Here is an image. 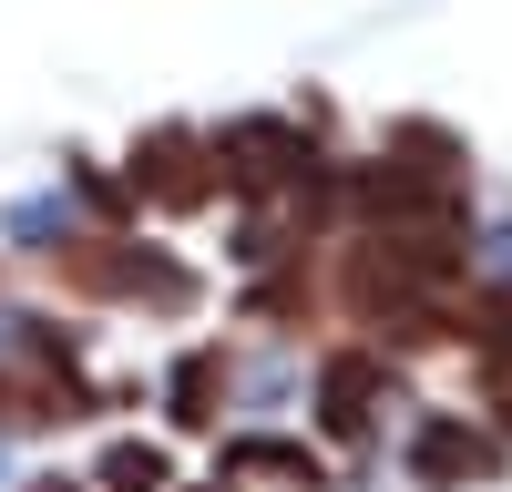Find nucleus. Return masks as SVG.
<instances>
[{
	"instance_id": "20e7f679",
	"label": "nucleus",
	"mask_w": 512,
	"mask_h": 492,
	"mask_svg": "<svg viewBox=\"0 0 512 492\" xmlns=\"http://www.w3.org/2000/svg\"><path fill=\"white\" fill-rule=\"evenodd\" d=\"M369 390H379V359H328V380H318L328 441H359V431H369Z\"/></svg>"
},
{
	"instance_id": "f257e3e1",
	"label": "nucleus",
	"mask_w": 512,
	"mask_h": 492,
	"mask_svg": "<svg viewBox=\"0 0 512 492\" xmlns=\"http://www.w3.org/2000/svg\"><path fill=\"white\" fill-rule=\"evenodd\" d=\"M62 277L93 287V298H154V308H185V267L144 257V246H123V236H82L72 257H62Z\"/></svg>"
},
{
	"instance_id": "f03ea898",
	"label": "nucleus",
	"mask_w": 512,
	"mask_h": 492,
	"mask_svg": "<svg viewBox=\"0 0 512 492\" xmlns=\"http://www.w3.org/2000/svg\"><path fill=\"white\" fill-rule=\"evenodd\" d=\"M216 185H226V164H216V144H205V134H144V144H134V195L175 205V216H185V205H205Z\"/></svg>"
},
{
	"instance_id": "423d86ee",
	"label": "nucleus",
	"mask_w": 512,
	"mask_h": 492,
	"mask_svg": "<svg viewBox=\"0 0 512 492\" xmlns=\"http://www.w3.org/2000/svg\"><path fill=\"white\" fill-rule=\"evenodd\" d=\"M216 390H226V359L195 349V359L175 369V421H216Z\"/></svg>"
},
{
	"instance_id": "0eeeda50",
	"label": "nucleus",
	"mask_w": 512,
	"mask_h": 492,
	"mask_svg": "<svg viewBox=\"0 0 512 492\" xmlns=\"http://www.w3.org/2000/svg\"><path fill=\"white\" fill-rule=\"evenodd\" d=\"M492 349L512 359V298H492Z\"/></svg>"
},
{
	"instance_id": "7ed1b4c3",
	"label": "nucleus",
	"mask_w": 512,
	"mask_h": 492,
	"mask_svg": "<svg viewBox=\"0 0 512 492\" xmlns=\"http://www.w3.org/2000/svg\"><path fill=\"white\" fill-rule=\"evenodd\" d=\"M410 472L431 482V492H451V482H482V472H502V441H482L472 421H420V441H410Z\"/></svg>"
},
{
	"instance_id": "39448f33",
	"label": "nucleus",
	"mask_w": 512,
	"mask_h": 492,
	"mask_svg": "<svg viewBox=\"0 0 512 492\" xmlns=\"http://www.w3.org/2000/svg\"><path fill=\"white\" fill-rule=\"evenodd\" d=\"M103 482H113V492H164L175 462H164L154 441H113V451H103Z\"/></svg>"
}]
</instances>
